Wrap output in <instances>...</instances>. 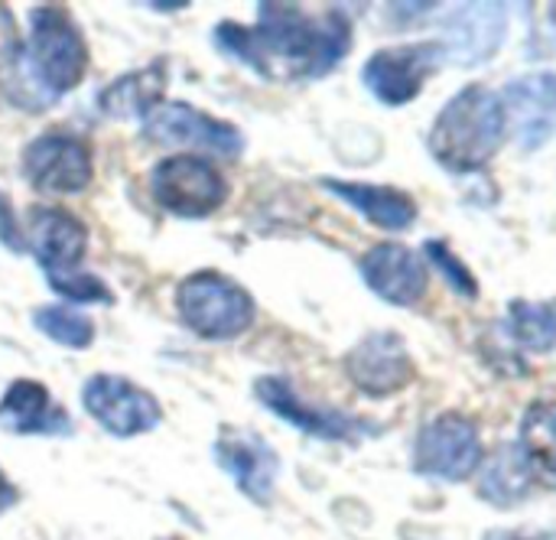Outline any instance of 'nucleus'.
Returning a JSON list of instances; mask_svg holds the SVG:
<instances>
[{
    "label": "nucleus",
    "instance_id": "nucleus-1",
    "mask_svg": "<svg viewBox=\"0 0 556 540\" xmlns=\"http://www.w3.org/2000/svg\"><path fill=\"white\" fill-rule=\"evenodd\" d=\"M215 49L264 78H323L352 49V23L342 10L309 16L290 3H261L257 23H218Z\"/></svg>",
    "mask_w": 556,
    "mask_h": 540
},
{
    "label": "nucleus",
    "instance_id": "nucleus-2",
    "mask_svg": "<svg viewBox=\"0 0 556 540\" xmlns=\"http://www.w3.org/2000/svg\"><path fill=\"white\" fill-rule=\"evenodd\" d=\"M88 46L65 7H33L29 36L10 42L0 55V88L23 111H46L62 95L81 85Z\"/></svg>",
    "mask_w": 556,
    "mask_h": 540
},
{
    "label": "nucleus",
    "instance_id": "nucleus-3",
    "mask_svg": "<svg viewBox=\"0 0 556 540\" xmlns=\"http://www.w3.org/2000/svg\"><path fill=\"white\" fill-rule=\"evenodd\" d=\"M505 111L485 85H466L453 95L430 130V153L450 173H479L505 143Z\"/></svg>",
    "mask_w": 556,
    "mask_h": 540
},
{
    "label": "nucleus",
    "instance_id": "nucleus-4",
    "mask_svg": "<svg viewBox=\"0 0 556 540\" xmlns=\"http://www.w3.org/2000/svg\"><path fill=\"white\" fill-rule=\"evenodd\" d=\"M176 313L189 332L205 342H228L244 336L257 319L254 297L218 271L189 274L176 287Z\"/></svg>",
    "mask_w": 556,
    "mask_h": 540
},
{
    "label": "nucleus",
    "instance_id": "nucleus-5",
    "mask_svg": "<svg viewBox=\"0 0 556 540\" xmlns=\"http://www.w3.org/2000/svg\"><path fill=\"white\" fill-rule=\"evenodd\" d=\"M153 199L176 218H208L228 199V179L215 163L195 153H176L153 166Z\"/></svg>",
    "mask_w": 556,
    "mask_h": 540
},
{
    "label": "nucleus",
    "instance_id": "nucleus-6",
    "mask_svg": "<svg viewBox=\"0 0 556 540\" xmlns=\"http://www.w3.org/2000/svg\"><path fill=\"white\" fill-rule=\"evenodd\" d=\"M482 466V440L472 417L446 411L433 417L414 447V469L440 482H466Z\"/></svg>",
    "mask_w": 556,
    "mask_h": 540
},
{
    "label": "nucleus",
    "instance_id": "nucleus-7",
    "mask_svg": "<svg viewBox=\"0 0 556 540\" xmlns=\"http://www.w3.org/2000/svg\"><path fill=\"white\" fill-rule=\"evenodd\" d=\"M81 407L104 434L117 440L143 437L163 424L160 401L121 375H91L81 388Z\"/></svg>",
    "mask_w": 556,
    "mask_h": 540
},
{
    "label": "nucleus",
    "instance_id": "nucleus-8",
    "mask_svg": "<svg viewBox=\"0 0 556 540\" xmlns=\"http://www.w3.org/2000/svg\"><path fill=\"white\" fill-rule=\"evenodd\" d=\"M23 176L36 192L46 196H75L85 192L94 176V160L85 140L52 130L39 134L23 150Z\"/></svg>",
    "mask_w": 556,
    "mask_h": 540
},
{
    "label": "nucleus",
    "instance_id": "nucleus-9",
    "mask_svg": "<svg viewBox=\"0 0 556 540\" xmlns=\"http://www.w3.org/2000/svg\"><path fill=\"white\" fill-rule=\"evenodd\" d=\"M443 65L440 42H407V46H388L378 49L365 68L362 81L365 88L388 108L410 104L420 98L424 85L433 78V72Z\"/></svg>",
    "mask_w": 556,
    "mask_h": 540
},
{
    "label": "nucleus",
    "instance_id": "nucleus-10",
    "mask_svg": "<svg viewBox=\"0 0 556 540\" xmlns=\"http://www.w3.org/2000/svg\"><path fill=\"white\" fill-rule=\"evenodd\" d=\"M143 137L160 147H199L218 156H238L244 150V134L235 124L182 101L156 104L143 121Z\"/></svg>",
    "mask_w": 556,
    "mask_h": 540
},
{
    "label": "nucleus",
    "instance_id": "nucleus-11",
    "mask_svg": "<svg viewBox=\"0 0 556 540\" xmlns=\"http://www.w3.org/2000/svg\"><path fill=\"white\" fill-rule=\"evenodd\" d=\"M254 398L274 414L280 417L283 424L296 427L300 434L306 437H316V440H329V443H355L358 437L371 434V424L358 420V417H349L342 411H332V407H319V404H309L296 394L293 381L283 378V375H264L254 381Z\"/></svg>",
    "mask_w": 556,
    "mask_h": 540
},
{
    "label": "nucleus",
    "instance_id": "nucleus-12",
    "mask_svg": "<svg viewBox=\"0 0 556 540\" xmlns=\"http://www.w3.org/2000/svg\"><path fill=\"white\" fill-rule=\"evenodd\" d=\"M508 36V7L505 3H459L443 20L440 55L443 65L476 68L489 62Z\"/></svg>",
    "mask_w": 556,
    "mask_h": 540
},
{
    "label": "nucleus",
    "instance_id": "nucleus-13",
    "mask_svg": "<svg viewBox=\"0 0 556 540\" xmlns=\"http://www.w3.org/2000/svg\"><path fill=\"white\" fill-rule=\"evenodd\" d=\"M345 375L365 398L381 401V398L401 394L414 381L417 368L407 352V342L397 332L378 329V332H368L345 355Z\"/></svg>",
    "mask_w": 556,
    "mask_h": 540
},
{
    "label": "nucleus",
    "instance_id": "nucleus-14",
    "mask_svg": "<svg viewBox=\"0 0 556 540\" xmlns=\"http://www.w3.org/2000/svg\"><path fill=\"white\" fill-rule=\"evenodd\" d=\"M212 456L244 499H251L254 505H270L280 460L267 440L251 430H222L212 443Z\"/></svg>",
    "mask_w": 556,
    "mask_h": 540
},
{
    "label": "nucleus",
    "instance_id": "nucleus-15",
    "mask_svg": "<svg viewBox=\"0 0 556 540\" xmlns=\"http://www.w3.org/2000/svg\"><path fill=\"white\" fill-rule=\"evenodd\" d=\"M505 127L521 150H541L556 130V75L534 72L505 85L498 95Z\"/></svg>",
    "mask_w": 556,
    "mask_h": 540
},
{
    "label": "nucleus",
    "instance_id": "nucleus-16",
    "mask_svg": "<svg viewBox=\"0 0 556 540\" xmlns=\"http://www.w3.org/2000/svg\"><path fill=\"white\" fill-rule=\"evenodd\" d=\"M358 271L365 287L391 306H414L424 300L430 287V271L417 258V251L394 241L368 248L358 261Z\"/></svg>",
    "mask_w": 556,
    "mask_h": 540
},
{
    "label": "nucleus",
    "instance_id": "nucleus-17",
    "mask_svg": "<svg viewBox=\"0 0 556 540\" xmlns=\"http://www.w3.org/2000/svg\"><path fill=\"white\" fill-rule=\"evenodd\" d=\"M23 241H26V251L33 254V261L46 274H62V271H75L81 264L85 248H88V228L81 225V218H75L65 209L39 205L29 212Z\"/></svg>",
    "mask_w": 556,
    "mask_h": 540
},
{
    "label": "nucleus",
    "instance_id": "nucleus-18",
    "mask_svg": "<svg viewBox=\"0 0 556 540\" xmlns=\"http://www.w3.org/2000/svg\"><path fill=\"white\" fill-rule=\"evenodd\" d=\"M0 430L10 437H72V417L42 381L16 378L0 398Z\"/></svg>",
    "mask_w": 556,
    "mask_h": 540
},
{
    "label": "nucleus",
    "instance_id": "nucleus-19",
    "mask_svg": "<svg viewBox=\"0 0 556 540\" xmlns=\"http://www.w3.org/2000/svg\"><path fill=\"white\" fill-rule=\"evenodd\" d=\"M323 189H329L336 199L352 205L362 218L384 231H407L417 222V202L394 189V186H375V183H349V179H323Z\"/></svg>",
    "mask_w": 556,
    "mask_h": 540
},
{
    "label": "nucleus",
    "instance_id": "nucleus-20",
    "mask_svg": "<svg viewBox=\"0 0 556 540\" xmlns=\"http://www.w3.org/2000/svg\"><path fill=\"white\" fill-rule=\"evenodd\" d=\"M163 91H166V68L163 62H153L114 78L98 95V111L108 114L111 121H147V114L156 104H163Z\"/></svg>",
    "mask_w": 556,
    "mask_h": 540
},
{
    "label": "nucleus",
    "instance_id": "nucleus-21",
    "mask_svg": "<svg viewBox=\"0 0 556 540\" xmlns=\"http://www.w3.org/2000/svg\"><path fill=\"white\" fill-rule=\"evenodd\" d=\"M518 450L525 456V466L531 479L544 489L556 492V404L538 401L521 417V437Z\"/></svg>",
    "mask_w": 556,
    "mask_h": 540
},
{
    "label": "nucleus",
    "instance_id": "nucleus-22",
    "mask_svg": "<svg viewBox=\"0 0 556 540\" xmlns=\"http://www.w3.org/2000/svg\"><path fill=\"white\" fill-rule=\"evenodd\" d=\"M479 469H482L479 495L495 508H511L525 502L534 489V479L525 466L518 443H502L492 460H482Z\"/></svg>",
    "mask_w": 556,
    "mask_h": 540
},
{
    "label": "nucleus",
    "instance_id": "nucleus-23",
    "mask_svg": "<svg viewBox=\"0 0 556 540\" xmlns=\"http://www.w3.org/2000/svg\"><path fill=\"white\" fill-rule=\"evenodd\" d=\"M508 332L528 352H554L556 300H551V303L511 300V306H508Z\"/></svg>",
    "mask_w": 556,
    "mask_h": 540
},
{
    "label": "nucleus",
    "instance_id": "nucleus-24",
    "mask_svg": "<svg viewBox=\"0 0 556 540\" xmlns=\"http://www.w3.org/2000/svg\"><path fill=\"white\" fill-rule=\"evenodd\" d=\"M33 326L39 336H46L55 346L65 349H88L94 342V323L88 313L68 303H49L33 310Z\"/></svg>",
    "mask_w": 556,
    "mask_h": 540
},
{
    "label": "nucleus",
    "instance_id": "nucleus-25",
    "mask_svg": "<svg viewBox=\"0 0 556 540\" xmlns=\"http://www.w3.org/2000/svg\"><path fill=\"white\" fill-rule=\"evenodd\" d=\"M46 284H49L52 293H59L68 303H104V306L114 303V290L101 277H94L88 271H78V267L62 271V274H46Z\"/></svg>",
    "mask_w": 556,
    "mask_h": 540
},
{
    "label": "nucleus",
    "instance_id": "nucleus-26",
    "mask_svg": "<svg viewBox=\"0 0 556 540\" xmlns=\"http://www.w3.org/2000/svg\"><path fill=\"white\" fill-rule=\"evenodd\" d=\"M424 254H427L430 267L450 284V290H456V293L466 297V300H476V297H479V280H476L472 271L456 258V251H450L443 241H427V244H424Z\"/></svg>",
    "mask_w": 556,
    "mask_h": 540
},
{
    "label": "nucleus",
    "instance_id": "nucleus-27",
    "mask_svg": "<svg viewBox=\"0 0 556 540\" xmlns=\"http://www.w3.org/2000/svg\"><path fill=\"white\" fill-rule=\"evenodd\" d=\"M0 244L13 254H23L26 251V241H23V228L16 225V215H13V205L10 199L0 192Z\"/></svg>",
    "mask_w": 556,
    "mask_h": 540
},
{
    "label": "nucleus",
    "instance_id": "nucleus-28",
    "mask_svg": "<svg viewBox=\"0 0 556 540\" xmlns=\"http://www.w3.org/2000/svg\"><path fill=\"white\" fill-rule=\"evenodd\" d=\"M16 502H20V492H16V486L7 479V473L0 469V515H7Z\"/></svg>",
    "mask_w": 556,
    "mask_h": 540
},
{
    "label": "nucleus",
    "instance_id": "nucleus-29",
    "mask_svg": "<svg viewBox=\"0 0 556 540\" xmlns=\"http://www.w3.org/2000/svg\"><path fill=\"white\" fill-rule=\"evenodd\" d=\"M485 540H556V535H538V538H525V535H515V531H495Z\"/></svg>",
    "mask_w": 556,
    "mask_h": 540
},
{
    "label": "nucleus",
    "instance_id": "nucleus-30",
    "mask_svg": "<svg viewBox=\"0 0 556 540\" xmlns=\"http://www.w3.org/2000/svg\"><path fill=\"white\" fill-rule=\"evenodd\" d=\"M153 10H182L186 3H150Z\"/></svg>",
    "mask_w": 556,
    "mask_h": 540
},
{
    "label": "nucleus",
    "instance_id": "nucleus-31",
    "mask_svg": "<svg viewBox=\"0 0 556 540\" xmlns=\"http://www.w3.org/2000/svg\"><path fill=\"white\" fill-rule=\"evenodd\" d=\"M160 540H182V538H160Z\"/></svg>",
    "mask_w": 556,
    "mask_h": 540
}]
</instances>
